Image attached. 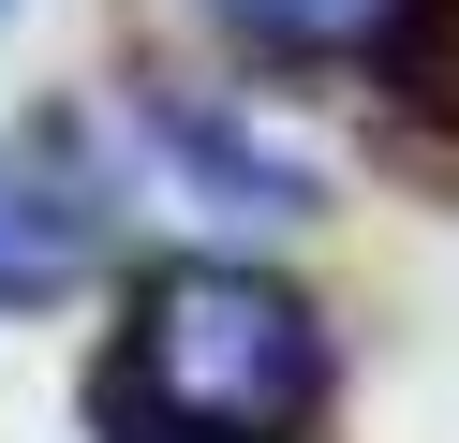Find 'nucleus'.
<instances>
[{"instance_id": "nucleus-3", "label": "nucleus", "mask_w": 459, "mask_h": 443, "mask_svg": "<svg viewBox=\"0 0 459 443\" xmlns=\"http://www.w3.org/2000/svg\"><path fill=\"white\" fill-rule=\"evenodd\" d=\"M238 45L267 59H356V74H415V45L445 30V0H208Z\"/></svg>"}, {"instance_id": "nucleus-2", "label": "nucleus", "mask_w": 459, "mask_h": 443, "mask_svg": "<svg viewBox=\"0 0 459 443\" xmlns=\"http://www.w3.org/2000/svg\"><path fill=\"white\" fill-rule=\"evenodd\" d=\"M134 222V163H119V118H30L0 133V311H45L74 295Z\"/></svg>"}, {"instance_id": "nucleus-1", "label": "nucleus", "mask_w": 459, "mask_h": 443, "mask_svg": "<svg viewBox=\"0 0 459 443\" xmlns=\"http://www.w3.org/2000/svg\"><path fill=\"white\" fill-rule=\"evenodd\" d=\"M311 413H326V325L238 251H178L163 281H134L90 370V443H311Z\"/></svg>"}, {"instance_id": "nucleus-4", "label": "nucleus", "mask_w": 459, "mask_h": 443, "mask_svg": "<svg viewBox=\"0 0 459 443\" xmlns=\"http://www.w3.org/2000/svg\"><path fill=\"white\" fill-rule=\"evenodd\" d=\"M0 15H15V0H0Z\"/></svg>"}]
</instances>
